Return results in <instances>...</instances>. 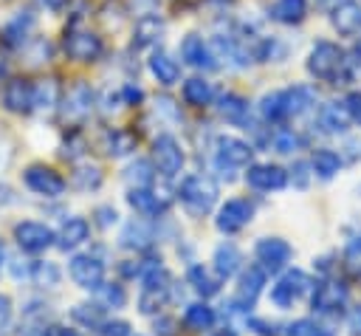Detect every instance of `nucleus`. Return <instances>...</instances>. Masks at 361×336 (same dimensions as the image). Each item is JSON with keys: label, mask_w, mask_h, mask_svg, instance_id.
<instances>
[{"label": "nucleus", "mask_w": 361, "mask_h": 336, "mask_svg": "<svg viewBox=\"0 0 361 336\" xmlns=\"http://www.w3.org/2000/svg\"><path fill=\"white\" fill-rule=\"evenodd\" d=\"M344 65H347L344 51L330 40H319L307 54V71L322 82H338Z\"/></svg>", "instance_id": "nucleus-1"}, {"label": "nucleus", "mask_w": 361, "mask_h": 336, "mask_svg": "<svg viewBox=\"0 0 361 336\" xmlns=\"http://www.w3.org/2000/svg\"><path fill=\"white\" fill-rule=\"evenodd\" d=\"M217 195H220V189H217V184H214L209 175H189V178L180 184V189H178L180 203H183L192 215H206V212L217 203Z\"/></svg>", "instance_id": "nucleus-2"}, {"label": "nucleus", "mask_w": 361, "mask_h": 336, "mask_svg": "<svg viewBox=\"0 0 361 336\" xmlns=\"http://www.w3.org/2000/svg\"><path fill=\"white\" fill-rule=\"evenodd\" d=\"M23 184H25L34 195H42V198H59V195L68 189V181H65L54 167H45V164H31V167H25Z\"/></svg>", "instance_id": "nucleus-3"}, {"label": "nucleus", "mask_w": 361, "mask_h": 336, "mask_svg": "<svg viewBox=\"0 0 361 336\" xmlns=\"http://www.w3.org/2000/svg\"><path fill=\"white\" fill-rule=\"evenodd\" d=\"M152 161H155V167H158V172H161V175L175 178V175L183 169L186 155H183V147L178 144V138H175V136L161 133V136L152 141Z\"/></svg>", "instance_id": "nucleus-4"}, {"label": "nucleus", "mask_w": 361, "mask_h": 336, "mask_svg": "<svg viewBox=\"0 0 361 336\" xmlns=\"http://www.w3.org/2000/svg\"><path fill=\"white\" fill-rule=\"evenodd\" d=\"M254 150L248 141L237 138V136H217L214 141V164L217 169H240L251 161Z\"/></svg>", "instance_id": "nucleus-5"}, {"label": "nucleus", "mask_w": 361, "mask_h": 336, "mask_svg": "<svg viewBox=\"0 0 361 336\" xmlns=\"http://www.w3.org/2000/svg\"><path fill=\"white\" fill-rule=\"evenodd\" d=\"M254 217V206L245 200V198H231L226 200L220 209H217V217H214V226L223 232V234H237L243 232Z\"/></svg>", "instance_id": "nucleus-6"}, {"label": "nucleus", "mask_w": 361, "mask_h": 336, "mask_svg": "<svg viewBox=\"0 0 361 336\" xmlns=\"http://www.w3.org/2000/svg\"><path fill=\"white\" fill-rule=\"evenodd\" d=\"M14 240H17V246H20L23 251H28V254H39V251H45L48 246H54L56 234H54L45 223L23 220V223L14 226Z\"/></svg>", "instance_id": "nucleus-7"}, {"label": "nucleus", "mask_w": 361, "mask_h": 336, "mask_svg": "<svg viewBox=\"0 0 361 336\" xmlns=\"http://www.w3.org/2000/svg\"><path fill=\"white\" fill-rule=\"evenodd\" d=\"M68 274L79 288L93 291V288H99L104 282V263L99 257H93V254H76L68 263Z\"/></svg>", "instance_id": "nucleus-8"}, {"label": "nucleus", "mask_w": 361, "mask_h": 336, "mask_svg": "<svg viewBox=\"0 0 361 336\" xmlns=\"http://www.w3.org/2000/svg\"><path fill=\"white\" fill-rule=\"evenodd\" d=\"M254 257L259 260V265L265 271H279L293 257V248L282 237H259L257 246H254Z\"/></svg>", "instance_id": "nucleus-9"}, {"label": "nucleus", "mask_w": 361, "mask_h": 336, "mask_svg": "<svg viewBox=\"0 0 361 336\" xmlns=\"http://www.w3.org/2000/svg\"><path fill=\"white\" fill-rule=\"evenodd\" d=\"M102 37L93 31H71L65 37V54L73 62H93L102 56Z\"/></svg>", "instance_id": "nucleus-10"}, {"label": "nucleus", "mask_w": 361, "mask_h": 336, "mask_svg": "<svg viewBox=\"0 0 361 336\" xmlns=\"http://www.w3.org/2000/svg\"><path fill=\"white\" fill-rule=\"evenodd\" d=\"M245 184L257 192H276L288 184V172L276 164H254L245 172Z\"/></svg>", "instance_id": "nucleus-11"}, {"label": "nucleus", "mask_w": 361, "mask_h": 336, "mask_svg": "<svg viewBox=\"0 0 361 336\" xmlns=\"http://www.w3.org/2000/svg\"><path fill=\"white\" fill-rule=\"evenodd\" d=\"M180 59H183L186 65H192V68H200V71L217 68L214 51H212V48L203 42V37H197V34H186V37L180 40Z\"/></svg>", "instance_id": "nucleus-12"}, {"label": "nucleus", "mask_w": 361, "mask_h": 336, "mask_svg": "<svg viewBox=\"0 0 361 336\" xmlns=\"http://www.w3.org/2000/svg\"><path fill=\"white\" fill-rule=\"evenodd\" d=\"M333 28L341 34V37H355L361 34V3L355 0H341L336 8H333Z\"/></svg>", "instance_id": "nucleus-13"}, {"label": "nucleus", "mask_w": 361, "mask_h": 336, "mask_svg": "<svg viewBox=\"0 0 361 336\" xmlns=\"http://www.w3.org/2000/svg\"><path fill=\"white\" fill-rule=\"evenodd\" d=\"M3 104L11 113H28L34 110V85H28L25 79H11L3 90Z\"/></svg>", "instance_id": "nucleus-14"}, {"label": "nucleus", "mask_w": 361, "mask_h": 336, "mask_svg": "<svg viewBox=\"0 0 361 336\" xmlns=\"http://www.w3.org/2000/svg\"><path fill=\"white\" fill-rule=\"evenodd\" d=\"M90 110H93V88L79 79V82L68 90V96H65V119L79 121V119H85Z\"/></svg>", "instance_id": "nucleus-15"}, {"label": "nucleus", "mask_w": 361, "mask_h": 336, "mask_svg": "<svg viewBox=\"0 0 361 336\" xmlns=\"http://www.w3.org/2000/svg\"><path fill=\"white\" fill-rule=\"evenodd\" d=\"M262 285H265V268L262 265H248L243 274H240V285H237V302L243 308H251L257 302V296L262 294Z\"/></svg>", "instance_id": "nucleus-16"}, {"label": "nucleus", "mask_w": 361, "mask_h": 336, "mask_svg": "<svg viewBox=\"0 0 361 336\" xmlns=\"http://www.w3.org/2000/svg\"><path fill=\"white\" fill-rule=\"evenodd\" d=\"M347 302V285L344 282H319L316 294H313V308L322 311V313H330V311H338L341 305Z\"/></svg>", "instance_id": "nucleus-17"}, {"label": "nucleus", "mask_w": 361, "mask_h": 336, "mask_svg": "<svg viewBox=\"0 0 361 336\" xmlns=\"http://www.w3.org/2000/svg\"><path fill=\"white\" fill-rule=\"evenodd\" d=\"M87 234H90V223H87L85 217L73 215V217H68V220L59 226V232H56V246H59L62 251H71V248L82 246V243L87 240Z\"/></svg>", "instance_id": "nucleus-18"}, {"label": "nucleus", "mask_w": 361, "mask_h": 336, "mask_svg": "<svg viewBox=\"0 0 361 336\" xmlns=\"http://www.w3.org/2000/svg\"><path fill=\"white\" fill-rule=\"evenodd\" d=\"M34 25H37L34 11H17V14L3 25V40H6V45L20 48V45L28 40V34L34 31Z\"/></svg>", "instance_id": "nucleus-19"}, {"label": "nucleus", "mask_w": 361, "mask_h": 336, "mask_svg": "<svg viewBox=\"0 0 361 336\" xmlns=\"http://www.w3.org/2000/svg\"><path fill=\"white\" fill-rule=\"evenodd\" d=\"M121 246L124 248H135V251H144V248H149L152 246V240H155V234H152V226L144 220V217H133L124 229H121Z\"/></svg>", "instance_id": "nucleus-20"}, {"label": "nucleus", "mask_w": 361, "mask_h": 336, "mask_svg": "<svg viewBox=\"0 0 361 336\" xmlns=\"http://www.w3.org/2000/svg\"><path fill=\"white\" fill-rule=\"evenodd\" d=\"M268 17L282 25H299L307 17V0H274Z\"/></svg>", "instance_id": "nucleus-21"}, {"label": "nucleus", "mask_w": 361, "mask_h": 336, "mask_svg": "<svg viewBox=\"0 0 361 336\" xmlns=\"http://www.w3.org/2000/svg\"><path fill=\"white\" fill-rule=\"evenodd\" d=\"M282 102H285V119L288 116H302L316 104V93L307 85H293V88L282 90Z\"/></svg>", "instance_id": "nucleus-22"}, {"label": "nucleus", "mask_w": 361, "mask_h": 336, "mask_svg": "<svg viewBox=\"0 0 361 336\" xmlns=\"http://www.w3.org/2000/svg\"><path fill=\"white\" fill-rule=\"evenodd\" d=\"M161 34H164V20L158 14H141L133 28V42L138 48H147V45H155Z\"/></svg>", "instance_id": "nucleus-23"}, {"label": "nucleus", "mask_w": 361, "mask_h": 336, "mask_svg": "<svg viewBox=\"0 0 361 336\" xmlns=\"http://www.w3.org/2000/svg\"><path fill=\"white\" fill-rule=\"evenodd\" d=\"M127 203H130L138 215H144V217H155V215H161V212L166 209V203H164L155 192H149L147 186H133V189L127 192Z\"/></svg>", "instance_id": "nucleus-24"}, {"label": "nucleus", "mask_w": 361, "mask_h": 336, "mask_svg": "<svg viewBox=\"0 0 361 336\" xmlns=\"http://www.w3.org/2000/svg\"><path fill=\"white\" fill-rule=\"evenodd\" d=\"M212 263H214L217 277H220V280H228V277L237 274L243 257H240V248H237L234 243H220V246L214 248V254H212Z\"/></svg>", "instance_id": "nucleus-25"}, {"label": "nucleus", "mask_w": 361, "mask_h": 336, "mask_svg": "<svg viewBox=\"0 0 361 336\" xmlns=\"http://www.w3.org/2000/svg\"><path fill=\"white\" fill-rule=\"evenodd\" d=\"M149 73H152L161 85H175V82L180 79V65H178V59H172L169 54L158 51V54L149 56Z\"/></svg>", "instance_id": "nucleus-26"}, {"label": "nucleus", "mask_w": 361, "mask_h": 336, "mask_svg": "<svg viewBox=\"0 0 361 336\" xmlns=\"http://www.w3.org/2000/svg\"><path fill=\"white\" fill-rule=\"evenodd\" d=\"M214 99V88L209 79L203 76H192L183 82V102L192 104V107H206L209 102Z\"/></svg>", "instance_id": "nucleus-27"}, {"label": "nucleus", "mask_w": 361, "mask_h": 336, "mask_svg": "<svg viewBox=\"0 0 361 336\" xmlns=\"http://www.w3.org/2000/svg\"><path fill=\"white\" fill-rule=\"evenodd\" d=\"M104 150H107V155H113V158L130 155V152L135 150V136H133L130 130H124V127H113V130L104 133Z\"/></svg>", "instance_id": "nucleus-28"}, {"label": "nucleus", "mask_w": 361, "mask_h": 336, "mask_svg": "<svg viewBox=\"0 0 361 336\" xmlns=\"http://www.w3.org/2000/svg\"><path fill=\"white\" fill-rule=\"evenodd\" d=\"M214 308L212 305H206V302H192L189 308H186V313H183V325L189 328V330H195V333H203V330H209L212 325H214Z\"/></svg>", "instance_id": "nucleus-29"}, {"label": "nucleus", "mask_w": 361, "mask_h": 336, "mask_svg": "<svg viewBox=\"0 0 361 336\" xmlns=\"http://www.w3.org/2000/svg\"><path fill=\"white\" fill-rule=\"evenodd\" d=\"M217 113H220V119L228 121V124H243L245 116H248V102H245L243 96H237V93H226V96H220Z\"/></svg>", "instance_id": "nucleus-30"}, {"label": "nucleus", "mask_w": 361, "mask_h": 336, "mask_svg": "<svg viewBox=\"0 0 361 336\" xmlns=\"http://www.w3.org/2000/svg\"><path fill=\"white\" fill-rule=\"evenodd\" d=\"M319 124L327 130V133H344L347 124H350V113L344 104H324L322 113H319Z\"/></svg>", "instance_id": "nucleus-31"}, {"label": "nucleus", "mask_w": 361, "mask_h": 336, "mask_svg": "<svg viewBox=\"0 0 361 336\" xmlns=\"http://www.w3.org/2000/svg\"><path fill=\"white\" fill-rule=\"evenodd\" d=\"M310 167H313V172H316L319 178L330 181V178H333V175L341 169V158H338V152H333V150L322 147V150H316V152H313Z\"/></svg>", "instance_id": "nucleus-32"}, {"label": "nucleus", "mask_w": 361, "mask_h": 336, "mask_svg": "<svg viewBox=\"0 0 361 336\" xmlns=\"http://www.w3.org/2000/svg\"><path fill=\"white\" fill-rule=\"evenodd\" d=\"M189 285L200 294V296H214L220 291V277H214L209 268L203 265H192L189 268Z\"/></svg>", "instance_id": "nucleus-33"}, {"label": "nucleus", "mask_w": 361, "mask_h": 336, "mask_svg": "<svg viewBox=\"0 0 361 336\" xmlns=\"http://www.w3.org/2000/svg\"><path fill=\"white\" fill-rule=\"evenodd\" d=\"M59 102V85L56 79H39L34 85V107L37 110H54Z\"/></svg>", "instance_id": "nucleus-34"}, {"label": "nucleus", "mask_w": 361, "mask_h": 336, "mask_svg": "<svg viewBox=\"0 0 361 336\" xmlns=\"http://www.w3.org/2000/svg\"><path fill=\"white\" fill-rule=\"evenodd\" d=\"M59 268H56V263H48V260H39V263H34L31 265V280L37 282V285H42V288H54V285H59Z\"/></svg>", "instance_id": "nucleus-35"}, {"label": "nucleus", "mask_w": 361, "mask_h": 336, "mask_svg": "<svg viewBox=\"0 0 361 336\" xmlns=\"http://www.w3.org/2000/svg\"><path fill=\"white\" fill-rule=\"evenodd\" d=\"M259 113H262V119H268V121H279V119H285L282 90L265 93V96H262V102H259Z\"/></svg>", "instance_id": "nucleus-36"}, {"label": "nucleus", "mask_w": 361, "mask_h": 336, "mask_svg": "<svg viewBox=\"0 0 361 336\" xmlns=\"http://www.w3.org/2000/svg\"><path fill=\"white\" fill-rule=\"evenodd\" d=\"M73 184H76L82 192L99 189V186H102V169H99V167H76V169H73Z\"/></svg>", "instance_id": "nucleus-37"}, {"label": "nucleus", "mask_w": 361, "mask_h": 336, "mask_svg": "<svg viewBox=\"0 0 361 336\" xmlns=\"http://www.w3.org/2000/svg\"><path fill=\"white\" fill-rule=\"evenodd\" d=\"M96 291H99V299L107 308H124V302H127V291L118 282H102Z\"/></svg>", "instance_id": "nucleus-38"}, {"label": "nucleus", "mask_w": 361, "mask_h": 336, "mask_svg": "<svg viewBox=\"0 0 361 336\" xmlns=\"http://www.w3.org/2000/svg\"><path fill=\"white\" fill-rule=\"evenodd\" d=\"M279 282H282V285H285V288L293 294V299H296V296H302V294H307V291H310V285H313V282H310V277H307L305 271H299V268L288 271V274H285Z\"/></svg>", "instance_id": "nucleus-39"}, {"label": "nucleus", "mask_w": 361, "mask_h": 336, "mask_svg": "<svg viewBox=\"0 0 361 336\" xmlns=\"http://www.w3.org/2000/svg\"><path fill=\"white\" fill-rule=\"evenodd\" d=\"M73 319L82 322L85 328H99L102 325V308L99 305H76L73 308Z\"/></svg>", "instance_id": "nucleus-40"}, {"label": "nucleus", "mask_w": 361, "mask_h": 336, "mask_svg": "<svg viewBox=\"0 0 361 336\" xmlns=\"http://www.w3.org/2000/svg\"><path fill=\"white\" fill-rule=\"evenodd\" d=\"M285 336H330V333H324V328H319L313 319H296L288 325Z\"/></svg>", "instance_id": "nucleus-41"}, {"label": "nucleus", "mask_w": 361, "mask_h": 336, "mask_svg": "<svg viewBox=\"0 0 361 336\" xmlns=\"http://www.w3.org/2000/svg\"><path fill=\"white\" fill-rule=\"evenodd\" d=\"M127 181H130V184L135 181V186H149V181H152L149 164H147V161H135V164H130V167H127Z\"/></svg>", "instance_id": "nucleus-42"}, {"label": "nucleus", "mask_w": 361, "mask_h": 336, "mask_svg": "<svg viewBox=\"0 0 361 336\" xmlns=\"http://www.w3.org/2000/svg\"><path fill=\"white\" fill-rule=\"evenodd\" d=\"M296 144H299V138H296L293 130H276V133H274V147H276V152H293Z\"/></svg>", "instance_id": "nucleus-43"}, {"label": "nucleus", "mask_w": 361, "mask_h": 336, "mask_svg": "<svg viewBox=\"0 0 361 336\" xmlns=\"http://www.w3.org/2000/svg\"><path fill=\"white\" fill-rule=\"evenodd\" d=\"M102 330V336H130V328H127V322H102L99 325Z\"/></svg>", "instance_id": "nucleus-44"}, {"label": "nucleus", "mask_w": 361, "mask_h": 336, "mask_svg": "<svg viewBox=\"0 0 361 336\" xmlns=\"http://www.w3.org/2000/svg\"><path fill=\"white\" fill-rule=\"evenodd\" d=\"M96 217H99L96 223H99L102 229H107V226H113V223L118 220V212H116L113 206H99V209H96Z\"/></svg>", "instance_id": "nucleus-45"}, {"label": "nucleus", "mask_w": 361, "mask_h": 336, "mask_svg": "<svg viewBox=\"0 0 361 336\" xmlns=\"http://www.w3.org/2000/svg\"><path fill=\"white\" fill-rule=\"evenodd\" d=\"M178 322L175 319H169V316H161V319H155V336H175L178 330Z\"/></svg>", "instance_id": "nucleus-46"}, {"label": "nucleus", "mask_w": 361, "mask_h": 336, "mask_svg": "<svg viewBox=\"0 0 361 336\" xmlns=\"http://www.w3.org/2000/svg\"><path fill=\"white\" fill-rule=\"evenodd\" d=\"M344 107H347V113H350V119H355V121H361V93L355 90V93H350L347 99H344Z\"/></svg>", "instance_id": "nucleus-47"}, {"label": "nucleus", "mask_w": 361, "mask_h": 336, "mask_svg": "<svg viewBox=\"0 0 361 336\" xmlns=\"http://www.w3.org/2000/svg\"><path fill=\"white\" fill-rule=\"evenodd\" d=\"M347 265H350V271L361 274V246H358V243H353V246L347 248Z\"/></svg>", "instance_id": "nucleus-48"}, {"label": "nucleus", "mask_w": 361, "mask_h": 336, "mask_svg": "<svg viewBox=\"0 0 361 336\" xmlns=\"http://www.w3.org/2000/svg\"><path fill=\"white\" fill-rule=\"evenodd\" d=\"M8 322H11V302H8V296H0V330Z\"/></svg>", "instance_id": "nucleus-49"}, {"label": "nucleus", "mask_w": 361, "mask_h": 336, "mask_svg": "<svg viewBox=\"0 0 361 336\" xmlns=\"http://www.w3.org/2000/svg\"><path fill=\"white\" fill-rule=\"evenodd\" d=\"M350 330H353L355 336H361V305L353 308V313H350Z\"/></svg>", "instance_id": "nucleus-50"}, {"label": "nucleus", "mask_w": 361, "mask_h": 336, "mask_svg": "<svg viewBox=\"0 0 361 336\" xmlns=\"http://www.w3.org/2000/svg\"><path fill=\"white\" fill-rule=\"evenodd\" d=\"M293 169H296V184H299V186H307V175H305L307 167H305V164H296Z\"/></svg>", "instance_id": "nucleus-51"}, {"label": "nucleus", "mask_w": 361, "mask_h": 336, "mask_svg": "<svg viewBox=\"0 0 361 336\" xmlns=\"http://www.w3.org/2000/svg\"><path fill=\"white\" fill-rule=\"evenodd\" d=\"M124 96H127L130 102H138V99H141V90H138V88H133V85H127V88H124Z\"/></svg>", "instance_id": "nucleus-52"}, {"label": "nucleus", "mask_w": 361, "mask_h": 336, "mask_svg": "<svg viewBox=\"0 0 361 336\" xmlns=\"http://www.w3.org/2000/svg\"><path fill=\"white\" fill-rule=\"evenodd\" d=\"M25 336H51V330L48 328H28Z\"/></svg>", "instance_id": "nucleus-53"}, {"label": "nucleus", "mask_w": 361, "mask_h": 336, "mask_svg": "<svg viewBox=\"0 0 361 336\" xmlns=\"http://www.w3.org/2000/svg\"><path fill=\"white\" fill-rule=\"evenodd\" d=\"M42 3H45V8H51V11H59V8H62L68 0H42Z\"/></svg>", "instance_id": "nucleus-54"}, {"label": "nucleus", "mask_w": 361, "mask_h": 336, "mask_svg": "<svg viewBox=\"0 0 361 336\" xmlns=\"http://www.w3.org/2000/svg\"><path fill=\"white\" fill-rule=\"evenodd\" d=\"M212 336H237V330H231V328H223V330H217V333H212Z\"/></svg>", "instance_id": "nucleus-55"}, {"label": "nucleus", "mask_w": 361, "mask_h": 336, "mask_svg": "<svg viewBox=\"0 0 361 336\" xmlns=\"http://www.w3.org/2000/svg\"><path fill=\"white\" fill-rule=\"evenodd\" d=\"M3 260H6V248H3V243H0V265H3Z\"/></svg>", "instance_id": "nucleus-56"}, {"label": "nucleus", "mask_w": 361, "mask_h": 336, "mask_svg": "<svg viewBox=\"0 0 361 336\" xmlns=\"http://www.w3.org/2000/svg\"><path fill=\"white\" fill-rule=\"evenodd\" d=\"M355 56H361V40L355 42Z\"/></svg>", "instance_id": "nucleus-57"}, {"label": "nucleus", "mask_w": 361, "mask_h": 336, "mask_svg": "<svg viewBox=\"0 0 361 336\" xmlns=\"http://www.w3.org/2000/svg\"><path fill=\"white\" fill-rule=\"evenodd\" d=\"M62 336H79V333H73V330H62Z\"/></svg>", "instance_id": "nucleus-58"}, {"label": "nucleus", "mask_w": 361, "mask_h": 336, "mask_svg": "<svg viewBox=\"0 0 361 336\" xmlns=\"http://www.w3.org/2000/svg\"><path fill=\"white\" fill-rule=\"evenodd\" d=\"M322 6H330V3H338V0H319Z\"/></svg>", "instance_id": "nucleus-59"}]
</instances>
